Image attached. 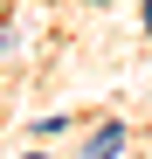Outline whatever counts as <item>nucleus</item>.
I'll list each match as a JSON object with an SVG mask.
<instances>
[{
	"instance_id": "1",
	"label": "nucleus",
	"mask_w": 152,
	"mask_h": 159,
	"mask_svg": "<svg viewBox=\"0 0 152 159\" xmlns=\"http://www.w3.org/2000/svg\"><path fill=\"white\" fill-rule=\"evenodd\" d=\"M118 145H124V131H118V125H104V131H97V145H90V152H97V159H111Z\"/></svg>"
},
{
	"instance_id": "2",
	"label": "nucleus",
	"mask_w": 152,
	"mask_h": 159,
	"mask_svg": "<svg viewBox=\"0 0 152 159\" xmlns=\"http://www.w3.org/2000/svg\"><path fill=\"white\" fill-rule=\"evenodd\" d=\"M145 35H152V0H145Z\"/></svg>"
}]
</instances>
